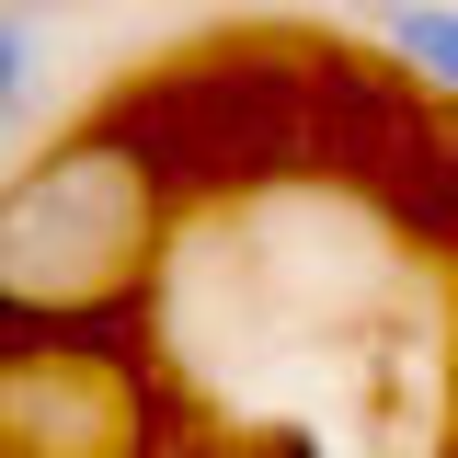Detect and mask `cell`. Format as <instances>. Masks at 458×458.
<instances>
[{"instance_id":"obj_1","label":"cell","mask_w":458,"mask_h":458,"mask_svg":"<svg viewBox=\"0 0 458 458\" xmlns=\"http://www.w3.org/2000/svg\"><path fill=\"white\" fill-rule=\"evenodd\" d=\"M161 149L138 126H69L0 172V333H114L161 264Z\"/></svg>"},{"instance_id":"obj_2","label":"cell","mask_w":458,"mask_h":458,"mask_svg":"<svg viewBox=\"0 0 458 458\" xmlns=\"http://www.w3.org/2000/svg\"><path fill=\"white\" fill-rule=\"evenodd\" d=\"M149 390L114 333H0V458H138Z\"/></svg>"},{"instance_id":"obj_3","label":"cell","mask_w":458,"mask_h":458,"mask_svg":"<svg viewBox=\"0 0 458 458\" xmlns=\"http://www.w3.org/2000/svg\"><path fill=\"white\" fill-rule=\"evenodd\" d=\"M367 12H378V47H390L412 81L458 92V0H367Z\"/></svg>"},{"instance_id":"obj_4","label":"cell","mask_w":458,"mask_h":458,"mask_svg":"<svg viewBox=\"0 0 458 458\" xmlns=\"http://www.w3.org/2000/svg\"><path fill=\"white\" fill-rule=\"evenodd\" d=\"M35 114V12H12L0 0V138Z\"/></svg>"}]
</instances>
